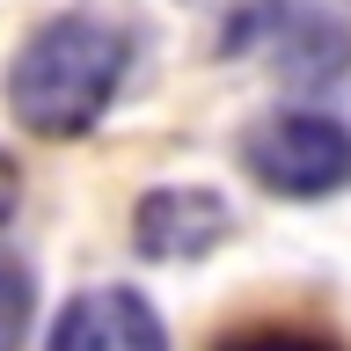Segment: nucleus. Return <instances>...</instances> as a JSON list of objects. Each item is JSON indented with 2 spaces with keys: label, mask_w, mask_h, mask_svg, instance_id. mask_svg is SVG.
Here are the masks:
<instances>
[{
  "label": "nucleus",
  "mask_w": 351,
  "mask_h": 351,
  "mask_svg": "<svg viewBox=\"0 0 351 351\" xmlns=\"http://www.w3.org/2000/svg\"><path fill=\"white\" fill-rule=\"evenodd\" d=\"M219 351H337V344L307 337V329H249V337H227Z\"/></svg>",
  "instance_id": "423d86ee"
},
{
  "label": "nucleus",
  "mask_w": 351,
  "mask_h": 351,
  "mask_svg": "<svg viewBox=\"0 0 351 351\" xmlns=\"http://www.w3.org/2000/svg\"><path fill=\"white\" fill-rule=\"evenodd\" d=\"M227 227H234L227 197H219V191H191V183H169V191L139 197V213H132V241H139L154 263L205 256V249L227 241Z\"/></svg>",
  "instance_id": "20e7f679"
},
{
  "label": "nucleus",
  "mask_w": 351,
  "mask_h": 351,
  "mask_svg": "<svg viewBox=\"0 0 351 351\" xmlns=\"http://www.w3.org/2000/svg\"><path fill=\"white\" fill-rule=\"evenodd\" d=\"M44 351H169V329L139 293L125 285H95L51 322V344Z\"/></svg>",
  "instance_id": "39448f33"
},
{
  "label": "nucleus",
  "mask_w": 351,
  "mask_h": 351,
  "mask_svg": "<svg viewBox=\"0 0 351 351\" xmlns=\"http://www.w3.org/2000/svg\"><path fill=\"white\" fill-rule=\"evenodd\" d=\"M125 66H132L125 29H110L95 15H59L22 44L15 73H8V103L37 139H73L110 110Z\"/></svg>",
  "instance_id": "f257e3e1"
},
{
  "label": "nucleus",
  "mask_w": 351,
  "mask_h": 351,
  "mask_svg": "<svg viewBox=\"0 0 351 351\" xmlns=\"http://www.w3.org/2000/svg\"><path fill=\"white\" fill-rule=\"evenodd\" d=\"M15 197H22V183H15V161H8V154H0V219L15 213Z\"/></svg>",
  "instance_id": "6e6552de"
},
{
  "label": "nucleus",
  "mask_w": 351,
  "mask_h": 351,
  "mask_svg": "<svg viewBox=\"0 0 351 351\" xmlns=\"http://www.w3.org/2000/svg\"><path fill=\"white\" fill-rule=\"evenodd\" d=\"M219 51L271 59L285 81H337V73L351 66V37L329 15L300 8V0H227Z\"/></svg>",
  "instance_id": "7ed1b4c3"
},
{
  "label": "nucleus",
  "mask_w": 351,
  "mask_h": 351,
  "mask_svg": "<svg viewBox=\"0 0 351 351\" xmlns=\"http://www.w3.org/2000/svg\"><path fill=\"white\" fill-rule=\"evenodd\" d=\"M22 315H29V293H22V278H15V271H0V351H15Z\"/></svg>",
  "instance_id": "0eeeda50"
},
{
  "label": "nucleus",
  "mask_w": 351,
  "mask_h": 351,
  "mask_svg": "<svg viewBox=\"0 0 351 351\" xmlns=\"http://www.w3.org/2000/svg\"><path fill=\"white\" fill-rule=\"evenodd\" d=\"M241 161L278 197H329L351 183V125L322 110H278L241 139Z\"/></svg>",
  "instance_id": "f03ea898"
}]
</instances>
